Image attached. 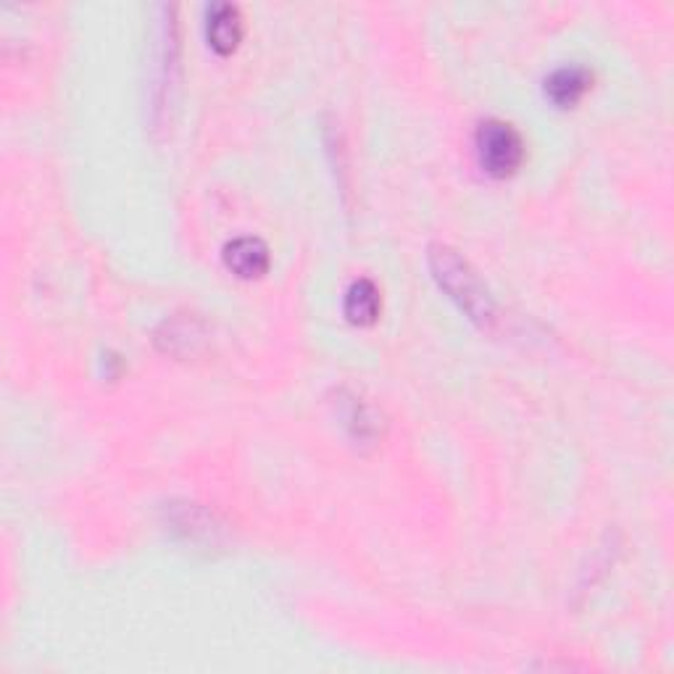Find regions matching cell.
Returning a JSON list of instances; mask_svg holds the SVG:
<instances>
[{
  "mask_svg": "<svg viewBox=\"0 0 674 674\" xmlns=\"http://www.w3.org/2000/svg\"><path fill=\"white\" fill-rule=\"evenodd\" d=\"M430 267H433L435 280L446 290L448 298L454 301L471 322H477V325L488 329L496 325L493 295L488 293V287L471 272V267L461 256L446 246H433L430 248Z\"/></svg>",
  "mask_w": 674,
  "mask_h": 674,
  "instance_id": "obj_1",
  "label": "cell"
},
{
  "mask_svg": "<svg viewBox=\"0 0 674 674\" xmlns=\"http://www.w3.org/2000/svg\"><path fill=\"white\" fill-rule=\"evenodd\" d=\"M477 161L490 177H511L524 161V140L509 121L488 119L475 134Z\"/></svg>",
  "mask_w": 674,
  "mask_h": 674,
  "instance_id": "obj_2",
  "label": "cell"
},
{
  "mask_svg": "<svg viewBox=\"0 0 674 674\" xmlns=\"http://www.w3.org/2000/svg\"><path fill=\"white\" fill-rule=\"evenodd\" d=\"M225 264L242 280H256L267 274L269 248L259 238H238L225 246Z\"/></svg>",
  "mask_w": 674,
  "mask_h": 674,
  "instance_id": "obj_3",
  "label": "cell"
},
{
  "mask_svg": "<svg viewBox=\"0 0 674 674\" xmlns=\"http://www.w3.org/2000/svg\"><path fill=\"white\" fill-rule=\"evenodd\" d=\"M206 30H208V45H211L217 53H221V56H227V53L238 48L242 37L240 11L229 3L211 6V9H208Z\"/></svg>",
  "mask_w": 674,
  "mask_h": 674,
  "instance_id": "obj_4",
  "label": "cell"
},
{
  "mask_svg": "<svg viewBox=\"0 0 674 674\" xmlns=\"http://www.w3.org/2000/svg\"><path fill=\"white\" fill-rule=\"evenodd\" d=\"M590 83L593 77L585 66H564L545 79V96L554 100L558 109H572L590 90Z\"/></svg>",
  "mask_w": 674,
  "mask_h": 674,
  "instance_id": "obj_5",
  "label": "cell"
},
{
  "mask_svg": "<svg viewBox=\"0 0 674 674\" xmlns=\"http://www.w3.org/2000/svg\"><path fill=\"white\" fill-rule=\"evenodd\" d=\"M382 301H380V290L372 280H356L354 285L348 287L346 303H343V312H346L348 322L359 327L374 325L377 316H380Z\"/></svg>",
  "mask_w": 674,
  "mask_h": 674,
  "instance_id": "obj_6",
  "label": "cell"
}]
</instances>
